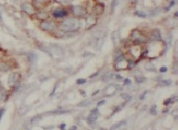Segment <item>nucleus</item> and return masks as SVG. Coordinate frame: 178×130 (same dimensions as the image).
Instances as JSON below:
<instances>
[{"label": "nucleus", "mask_w": 178, "mask_h": 130, "mask_svg": "<svg viewBox=\"0 0 178 130\" xmlns=\"http://www.w3.org/2000/svg\"><path fill=\"white\" fill-rule=\"evenodd\" d=\"M60 28H61V30L63 32H75L81 28V21L75 17L65 18L61 22Z\"/></svg>", "instance_id": "nucleus-1"}, {"label": "nucleus", "mask_w": 178, "mask_h": 130, "mask_svg": "<svg viewBox=\"0 0 178 130\" xmlns=\"http://www.w3.org/2000/svg\"><path fill=\"white\" fill-rule=\"evenodd\" d=\"M39 27L41 30L46 31V32H56L58 30V24L54 21H50V20L41 21Z\"/></svg>", "instance_id": "nucleus-2"}, {"label": "nucleus", "mask_w": 178, "mask_h": 130, "mask_svg": "<svg viewBox=\"0 0 178 130\" xmlns=\"http://www.w3.org/2000/svg\"><path fill=\"white\" fill-rule=\"evenodd\" d=\"M131 38L132 40L135 42L136 44H144L147 41V38L144 35V34L141 32L139 30H133L132 33H131Z\"/></svg>", "instance_id": "nucleus-3"}, {"label": "nucleus", "mask_w": 178, "mask_h": 130, "mask_svg": "<svg viewBox=\"0 0 178 130\" xmlns=\"http://www.w3.org/2000/svg\"><path fill=\"white\" fill-rule=\"evenodd\" d=\"M71 11H72L73 16L78 18V19L85 17L87 14V10L84 7H82V6H72L71 7Z\"/></svg>", "instance_id": "nucleus-4"}, {"label": "nucleus", "mask_w": 178, "mask_h": 130, "mask_svg": "<svg viewBox=\"0 0 178 130\" xmlns=\"http://www.w3.org/2000/svg\"><path fill=\"white\" fill-rule=\"evenodd\" d=\"M21 11L24 12L26 14H28V16H34L37 12V9L32 4H30V2H23L21 5Z\"/></svg>", "instance_id": "nucleus-5"}, {"label": "nucleus", "mask_w": 178, "mask_h": 130, "mask_svg": "<svg viewBox=\"0 0 178 130\" xmlns=\"http://www.w3.org/2000/svg\"><path fill=\"white\" fill-rule=\"evenodd\" d=\"M19 78H20V73L12 72L11 74H9V77H8V85L10 87H14L16 85L19 84Z\"/></svg>", "instance_id": "nucleus-6"}, {"label": "nucleus", "mask_w": 178, "mask_h": 130, "mask_svg": "<svg viewBox=\"0 0 178 130\" xmlns=\"http://www.w3.org/2000/svg\"><path fill=\"white\" fill-rule=\"evenodd\" d=\"M51 14L54 18L56 19H61V18H65L68 16V10L64 9V8H56V9H52Z\"/></svg>", "instance_id": "nucleus-7"}, {"label": "nucleus", "mask_w": 178, "mask_h": 130, "mask_svg": "<svg viewBox=\"0 0 178 130\" xmlns=\"http://www.w3.org/2000/svg\"><path fill=\"white\" fill-rule=\"evenodd\" d=\"M97 116H99V109L97 108H94L90 111L89 113V117H87V123H90L92 127L95 126V122H96V119H97Z\"/></svg>", "instance_id": "nucleus-8"}, {"label": "nucleus", "mask_w": 178, "mask_h": 130, "mask_svg": "<svg viewBox=\"0 0 178 130\" xmlns=\"http://www.w3.org/2000/svg\"><path fill=\"white\" fill-rule=\"evenodd\" d=\"M149 39L153 41H161L162 40V34H161V31L158 29H154L152 31V33L149 35Z\"/></svg>", "instance_id": "nucleus-9"}, {"label": "nucleus", "mask_w": 178, "mask_h": 130, "mask_svg": "<svg viewBox=\"0 0 178 130\" xmlns=\"http://www.w3.org/2000/svg\"><path fill=\"white\" fill-rule=\"evenodd\" d=\"M34 16H36L37 19L40 21L48 20V18H49V14H48L46 11H37Z\"/></svg>", "instance_id": "nucleus-10"}, {"label": "nucleus", "mask_w": 178, "mask_h": 130, "mask_svg": "<svg viewBox=\"0 0 178 130\" xmlns=\"http://www.w3.org/2000/svg\"><path fill=\"white\" fill-rule=\"evenodd\" d=\"M119 88V86L117 85H114V84H111V85H109V86L105 88V94L107 95V96H112L113 94H115V90Z\"/></svg>", "instance_id": "nucleus-11"}, {"label": "nucleus", "mask_w": 178, "mask_h": 130, "mask_svg": "<svg viewBox=\"0 0 178 130\" xmlns=\"http://www.w3.org/2000/svg\"><path fill=\"white\" fill-rule=\"evenodd\" d=\"M11 71V65L7 61H1L0 62V72H9Z\"/></svg>", "instance_id": "nucleus-12"}, {"label": "nucleus", "mask_w": 178, "mask_h": 130, "mask_svg": "<svg viewBox=\"0 0 178 130\" xmlns=\"http://www.w3.org/2000/svg\"><path fill=\"white\" fill-rule=\"evenodd\" d=\"M126 123V120H122V121H119L117 123H114L112 127H111V130H117V129H121L122 127L125 126Z\"/></svg>", "instance_id": "nucleus-13"}, {"label": "nucleus", "mask_w": 178, "mask_h": 130, "mask_svg": "<svg viewBox=\"0 0 178 130\" xmlns=\"http://www.w3.org/2000/svg\"><path fill=\"white\" fill-rule=\"evenodd\" d=\"M145 68H146L147 71H153V72H154V71H156L155 65H154L153 63H147V64L145 65Z\"/></svg>", "instance_id": "nucleus-14"}, {"label": "nucleus", "mask_w": 178, "mask_h": 130, "mask_svg": "<svg viewBox=\"0 0 178 130\" xmlns=\"http://www.w3.org/2000/svg\"><path fill=\"white\" fill-rule=\"evenodd\" d=\"M173 82L170 80H164L159 82V85H161V86H168V85H170Z\"/></svg>", "instance_id": "nucleus-15"}, {"label": "nucleus", "mask_w": 178, "mask_h": 130, "mask_svg": "<svg viewBox=\"0 0 178 130\" xmlns=\"http://www.w3.org/2000/svg\"><path fill=\"white\" fill-rule=\"evenodd\" d=\"M91 100H86V101H83V103H79L78 104V106L79 107H85V106H89V105H91Z\"/></svg>", "instance_id": "nucleus-16"}, {"label": "nucleus", "mask_w": 178, "mask_h": 130, "mask_svg": "<svg viewBox=\"0 0 178 130\" xmlns=\"http://www.w3.org/2000/svg\"><path fill=\"white\" fill-rule=\"evenodd\" d=\"M135 16H137V17H142V18L147 17V14H146L144 11H135Z\"/></svg>", "instance_id": "nucleus-17"}, {"label": "nucleus", "mask_w": 178, "mask_h": 130, "mask_svg": "<svg viewBox=\"0 0 178 130\" xmlns=\"http://www.w3.org/2000/svg\"><path fill=\"white\" fill-rule=\"evenodd\" d=\"M0 100H1V101H6V93H5L3 90L0 92Z\"/></svg>", "instance_id": "nucleus-18"}, {"label": "nucleus", "mask_w": 178, "mask_h": 130, "mask_svg": "<svg viewBox=\"0 0 178 130\" xmlns=\"http://www.w3.org/2000/svg\"><path fill=\"white\" fill-rule=\"evenodd\" d=\"M149 113H151V115H153V116H155L156 113H157V111H156V106H155V105L151 107V110H149Z\"/></svg>", "instance_id": "nucleus-19"}, {"label": "nucleus", "mask_w": 178, "mask_h": 130, "mask_svg": "<svg viewBox=\"0 0 178 130\" xmlns=\"http://www.w3.org/2000/svg\"><path fill=\"white\" fill-rule=\"evenodd\" d=\"M56 2H59L61 5H66V4H70L72 0H56Z\"/></svg>", "instance_id": "nucleus-20"}, {"label": "nucleus", "mask_w": 178, "mask_h": 130, "mask_svg": "<svg viewBox=\"0 0 178 130\" xmlns=\"http://www.w3.org/2000/svg\"><path fill=\"white\" fill-rule=\"evenodd\" d=\"M117 2H119V0H113V2H112V12L114 11V9H115L116 6H117Z\"/></svg>", "instance_id": "nucleus-21"}, {"label": "nucleus", "mask_w": 178, "mask_h": 130, "mask_svg": "<svg viewBox=\"0 0 178 130\" xmlns=\"http://www.w3.org/2000/svg\"><path fill=\"white\" fill-rule=\"evenodd\" d=\"M111 77H112V74L109 73V75H105V76L103 77V80H105V82H109L110 78H111Z\"/></svg>", "instance_id": "nucleus-22"}, {"label": "nucleus", "mask_w": 178, "mask_h": 130, "mask_svg": "<svg viewBox=\"0 0 178 130\" xmlns=\"http://www.w3.org/2000/svg\"><path fill=\"white\" fill-rule=\"evenodd\" d=\"M174 98H175V97H173V98H168V99H166L165 101H164V105H168V104H170V103H173V101H174Z\"/></svg>", "instance_id": "nucleus-23"}, {"label": "nucleus", "mask_w": 178, "mask_h": 130, "mask_svg": "<svg viewBox=\"0 0 178 130\" xmlns=\"http://www.w3.org/2000/svg\"><path fill=\"white\" fill-rule=\"evenodd\" d=\"M121 108H122V106H117V107H114V108H113V113H119V110H121Z\"/></svg>", "instance_id": "nucleus-24"}, {"label": "nucleus", "mask_w": 178, "mask_h": 130, "mask_svg": "<svg viewBox=\"0 0 178 130\" xmlns=\"http://www.w3.org/2000/svg\"><path fill=\"white\" fill-rule=\"evenodd\" d=\"M85 82H86V80H84V78H81V80H76V84H79V85H82V84H84Z\"/></svg>", "instance_id": "nucleus-25"}, {"label": "nucleus", "mask_w": 178, "mask_h": 130, "mask_svg": "<svg viewBox=\"0 0 178 130\" xmlns=\"http://www.w3.org/2000/svg\"><path fill=\"white\" fill-rule=\"evenodd\" d=\"M144 80V77H139V76H136V82L138 84H141Z\"/></svg>", "instance_id": "nucleus-26"}, {"label": "nucleus", "mask_w": 178, "mask_h": 130, "mask_svg": "<svg viewBox=\"0 0 178 130\" xmlns=\"http://www.w3.org/2000/svg\"><path fill=\"white\" fill-rule=\"evenodd\" d=\"M124 85H126V86L131 85V80H129V78H125V80H124Z\"/></svg>", "instance_id": "nucleus-27"}, {"label": "nucleus", "mask_w": 178, "mask_h": 130, "mask_svg": "<svg viewBox=\"0 0 178 130\" xmlns=\"http://www.w3.org/2000/svg\"><path fill=\"white\" fill-rule=\"evenodd\" d=\"M105 104V100H101L100 103H97V106H102V105H104Z\"/></svg>", "instance_id": "nucleus-28"}, {"label": "nucleus", "mask_w": 178, "mask_h": 130, "mask_svg": "<svg viewBox=\"0 0 178 130\" xmlns=\"http://www.w3.org/2000/svg\"><path fill=\"white\" fill-rule=\"evenodd\" d=\"M64 128H65V123H61V125H60V129L64 130Z\"/></svg>", "instance_id": "nucleus-29"}, {"label": "nucleus", "mask_w": 178, "mask_h": 130, "mask_svg": "<svg viewBox=\"0 0 178 130\" xmlns=\"http://www.w3.org/2000/svg\"><path fill=\"white\" fill-rule=\"evenodd\" d=\"M161 72H162V73H165V72H167V68H166V67H162V68H161Z\"/></svg>", "instance_id": "nucleus-30"}, {"label": "nucleus", "mask_w": 178, "mask_h": 130, "mask_svg": "<svg viewBox=\"0 0 178 130\" xmlns=\"http://www.w3.org/2000/svg\"><path fill=\"white\" fill-rule=\"evenodd\" d=\"M36 2H39V4H43V2H46V0H34Z\"/></svg>", "instance_id": "nucleus-31"}, {"label": "nucleus", "mask_w": 178, "mask_h": 130, "mask_svg": "<svg viewBox=\"0 0 178 130\" xmlns=\"http://www.w3.org/2000/svg\"><path fill=\"white\" fill-rule=\"evenodd\" d=\"M54 128V126H48V127H43V129H52Z\"/></svg>", "instance_id": "nucleus-32"}, {"label": "nucleus", "mask_w": 178, "mask_h": 130, "mask_svg": "<svg viewBox=\"0 0 178 130\" xmlns=\"http://www.w3.org/2000/svg\"><path fill=\"white\" fill-rule=\"evenodd\" d=\"M3 113H5V109H3V108H1V109H0V118H1V116H2Z\"/></svg>", "instance_id": "nucleus-33"}, {"label": "nucleus", "mask_w": 178, "mask_h": 130, "mask_svg": "<svg viewBox=\"0 0 178 130\" xmlns=\"http://www.w3.org/2000/svg\"><path fill=\"white\" fill-rule=\"evenodd\" d=\"M132 1H133V2H136V0H132Z\"/></svg>", "instance_id": "nucleus-34"}]
</instances>
